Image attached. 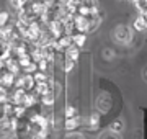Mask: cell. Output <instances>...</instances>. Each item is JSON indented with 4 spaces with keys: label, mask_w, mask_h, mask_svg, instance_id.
Returning <instances> with one entry per match:
<instances>
[{
    "label": "cell",
    "mask_w": 147,
    "mask_h": 139,
    "mask_svg": "<svg viewBox=\"0 0 147 139\" xmlns=\"http://www.w3.org/2000/svg\"><path fill=\"white\" fill-rule=\"evenodd\" d=\"M101 23V18L98 13H93V15H75L72 18V25L74 28L77 30V33H92L95 31L98 25Z\"/></svg>",
    "instance_id": "1"
},
{
    "label": "cell",
    "mask_w": 147,
    "mask_h": 139,
    "mask_svg": "<svg viewBox=\"0 0 147 139\" xmlns=\"http://www.w3.org/2000/svg\"><path fill=\"white\" fill-rule=\"evenodd\" d=\"M113 107V98H111L110 93H106V92H101L96 95V100H95V110L100 113V115H105L108 113Z\"/></svg>",
    "instance_id": "2"
},
{
    "label": "cell",
    "mask_w": 147,
    "mask_h": 139,
    "mask_svg": "<svg viewBox=\"0 0 147 139\" xmlns=\"http://www.w3.org/2000/svg\"><path fill=\"white\" fill-rule=\"evenodd\" d=\"M113 38H115L116 43L119 44H129L132 41V30L127 25H118L115 28Z\"/></svg>",
    "instance_id": "3"
},
{
    "label": "cell",
    "mask_w": 147,
    "mask_h": 139,
    "mask_svg": "<svg viewBox=\"0 0 147 139\" xmlns=\"http://www.w3.org/2000/svg\"><path fill=\"white\" fill-rule=\"evenodd\" d=\"M18 88H23V90H26V92H31L34 87H36V80H34V75L33 74H25V75H21L20 79H18Z\"/></svg>",
    "instance_id": "4"
},
{
    "label": "cell",
    "mask_w": 147,
    "mask_h": 139,
    "mask_svg": "<svg viewBox=\"0 0 147 139\" xmlns=\"http://www.w3.org/2000/svg\"><path fill=\"white\" fill-rule=\"evenodd\" d=\"M85 126H87V129H88V131H96V129L100 128V113L96 111V110L90 115L88 121L85 123Z\"/></svg>",
    "instance_id": "5"
},
{
    "label": "cell",
    "mask_w": 147,
    "mask_h": 139,
    "mask_svg": "<svg viewBox=\"0 0 147 139\" xmlns=\"http://www.w3.org/2000/svg\"><path fill=\"white\" fill-rule=\"evenodd\" d=\"M80 124H82V118L79 115H75L72 118H65V129L67 131H77Z\"/></svg>",
    "instance_id": "6"
},
{
    "label": "cell",
    "mask_w": 147,
    "mask_h": 139,
    "mask_svg": "<svg viewBox=\"0 0 147 139\" xmlns=\"http://www.w3.org/2000/svg\"><path fill=\"white\" fill-rule=\"evenodd\" d=\"M134 30H137V31L147 30V13H141L139 11V16L134 20Z\"/></svg>",
    "instance_id": "7"
},
{
    "label": "cell",
    "mask_w": 147,
    "mask_h": 139,
    "mask_svg": "<svg viewBox=\"0 0 147 139\" xmlns=\"http://www.w3.org/2000/svg\"><path fill=\"white\" fill-rule=\"evenodd\" d=\"M87 41V36H85V33H75L72 34V44H75L77 48H82Z\"/></svg>",
    "instance_id": "8"
},
{
    "label": "cell",
    "mask_w": 147,
    "mask_h": 139,
    "mask_svg": "<svg viewBox=\"0 0 147 139\" xmlns=\"http://www.w3.org/2000/svg\"><path fill=\"white\" fill-rule=\"evenodd\" d=\"M98 139H121V136H119V133H116V131H111V129L108 128L106 131L100 133Z\"/></svg>",
    "instance_id": "9"
},
{
    "label": "cell",
    "mask_w": 147,
    "mask_h": 139,
    "mask_svg": "<svg viewBox=\"0 0 147 139\" xmlns=\"http://www.w3.org/2000/svg\"><path fill=\"white\" fill-rule=\"evenodd\" d=\"M8 22H10V15L7 11H0V28L8 26Z\"/></svg>",
    "instance_id": "10"
},
{
    "label": "cell",
    "mask_w": 147,
    "mask_h": 139,
    "mask_svg": "<svg viewBox=\"0 0 147 139\" xmlns=\"http://www.w3.org/2000/svg\"><path fill=\"white\" fill-rule=\"evenodd\" d=\"M123 128H124V124H123L121 119H116V121H113V123L110 124V129H111V131H116V133H121Z\"/></svg>",
    "instance_id": "11"
},
{
    "label": "cell",
    "mask_w": 147,
    "mask_h": 139,
    "mask_svg": "<svg viewBox=\"0 0 147 139\" xmlns=\"http://www.w3.org/2000/svg\"><path fill=\"white\" fill-rule=\"evenodd\" d=\"M64 139H87V138L82 133H79V131H69Z\"/></svg>",
    "instance_id": "12"
},
{
    "label": "cell",
    "mask_w": 147,
    "mask_h": 139,
    "mask_svg": "<svg viewBox=\"0 0 147 139\" xmlns=\"http://www.w3.org/2000/svg\"><path fill=\"white\" fill-rule=\"evenodd\" d=\"M75 115H79V113H77V110H75V108L69 103L67 107H65V118H72V116H75Z\"/></svg>",
    "instance_id": "13"
},
{
    "label": "cell",
    "mask_w": 147,
    "mask_h": 139,
    "mask_svg": "<svg viewBox=\"0 0 147 139\" xmlns=\"http://www.w3.org/2000/svg\"><path fill=\"white\" fill-rule=\"evenodd\" d=\"M142 77H144V80L147 82V65L144 67V72H142Z\"/></svg>",
    "instance_id": "14"
},
{
    "label": "cell",
    "mask_w": 147,
    "mask_h": 139,
    "mask_svg": "<svg viewBox=\"0 0 147 139\" xmlns=\"http://www.w3.org/2000/svg\"><path fill=\"white\" fill-rule=\"evenodd\" d=\"M80 2H84V0H80Z\"/></svg>",
    "instance_id": "15"
}]
</instances>
